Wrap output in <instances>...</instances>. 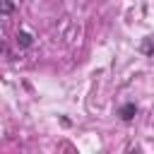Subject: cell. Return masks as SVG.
I'll use <instances>...</instances> for the list:
<instances>
[{
    "label": "cell",
    "mask_w": 154,
    "mask_h": 154,
    "mask_svg": "<svg viewBox=\"0 0 154 154\" xmlns=\"http://www.w3.org/2000/svg\"><path fill=\"white\" fill-rule=\"evenodd\" d=\"M118 116H120V120L130 123V120L137 116V106H135V103H123V106L118 108Z\"/></svg>",
    "instance_id": "6da1fadb"
},
{
    "label": "cell",
    "mask_w": 154,
    "mask_h": 154,
    "mask_svg": "<svg viewBox=\"0 0 154 154\" xmlns=\"http://www.w3.org/2000/svg\"><path fill=\"white\" fill-rule=\"evenodd\" d=\"M31 43H34V36L29 31H17V46L19 48H29Z\"/></svg>",
    "instance_id": "7a4b0ae2"
},
{
    "label": "cell",
    "mask_w": 154,
    "mask_h": 154,
    "mask_svg": "<svg viewBox=\"0 0 154 154\" xmlns=\"http://www.w3.org/2000/svg\"><path fill=\"white\" fill-rule=\"evenodd\" d=\"M14 10V5H12V0H2V14H10Z\"/></svg>",
    "instance_id": "3957f363"
}]
</instances>
